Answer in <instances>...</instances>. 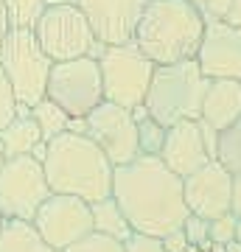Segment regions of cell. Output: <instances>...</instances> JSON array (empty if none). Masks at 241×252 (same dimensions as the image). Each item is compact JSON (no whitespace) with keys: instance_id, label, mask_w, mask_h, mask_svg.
Wrapping results in <instances>:
<instances>
[{"instance_id":"1","label":"cell","mask_w":241,"mask_h":252,"mask_svg":"<svg viewBox=\"0 0 241 252\" xmlns=\"http://www.w3.org/2000/svg\"><path fill=\"white\" fill-rule=\"evenodd\" d=\"M112 199L138 233L169 235L191 216L182 196V177L171 171L160 157H135L112 171Z\"/></svg>"},{"instance_id":"2","label":"cell","mask_w":241,"mask_h":252,"mask_svg":"<svg viewBox=\"0 0 241 252\" xmlns=\"http://www.w3.org/2000/svg\"><path fill=\"white\" fill-rule=\"evenodd\" d=\"M42 171L51 193L79 196L84 202H96L112 193L115 165L87 135L79 132H62L45 143Z\"/></svg>"},{"instance_id":"3","label":"cell","mask_w":241,"mask_h":252,"mask_svg":"<svg viewBox=\"0 0 241 252\" xmlns=\"http://www.w3.org/2000/svg\"><path fill=\"white\" fill-rule=\"evenodd\" d=\"M205 34V20L191 0H146L135 45L152 64H171L197 59Z\"/></svg>"},{"instance_id":"4","label":"cell","mask_w":241,"mask_h":252,"mask_svg":"<svg viewBox=\"0 0 241 252\" xmlns=\"http://www.w3.org/2000/svg\"><path fill=\"white\" fill-rule=\"evenodd\" d=\"M207 81L210 79L199 70L197 59L154 64L143 107L166 129L171 124H177V121H194L202 112V98H205Z\"/></svg>"},{"instance_id":"5","label":"cell","mask_w":241,"mask_h":252,"mask_svg":"<svg viewBox=\"0 0 241 252\" xmlns=\"http://www.w3.org/2000/svg\"><path fill=\"white\" fill-rule=\"evenodd\" d=\"M0 67L6 73L20 107L31 109L36 101L45 98V87H48L54 62L36 42L34 31L9 28V34L0 45Z\"/></svg>"},{"instance_id":"6","label":"cell","mask_w":241,"mask_h":252,"mask_svg":"<svg viewBox=\"0 0 241 252\" xmlns=\"http://www.w3.org/2000/svg\"><path fill=\"white\" fill-rule=\"evenodd\" d=\"M51 196L42 160L34 154L6 157L0 165V213L6 221H34L36 210Z\"/></svg>"},{"instance_id":"7","label":"cell","mask_w":241,"mask_h":252,"mask_svg":"<svg viewBox=\"0 0 241 252\" xmlns=\"http://www.w3.org/2000/svg\"><path fill=\"white\" fill-rule=\"evenodd\" d=\"M101 81H104V101L121 104L126 109L140 107L152 81L154 64L149 56L140 54L135 42L126 45H107L99 56Z\"/></svg>"},{"instance_id":"8","label":"cell","mask_w":241,"mask_h":252,"mask_svg":"<svg viewBox=\"0 0 241 252\" xmlns=\"http://www.w3.org/2000/svg\"><path fill=\"white\" fill-rule=\"evenodd\" d=\"M45 98L59 104L70 118H84L87 112H93L104 101L99 59L79 56L68 62H54L48 87H45Z\"/></svg>"},{"instance_id":"9","label":"cell","mask_w":241,"mask_h":252,"mask_svg":"<svg viewBox=\"0 0 241 252\" xmlns=\"http://www.w3.org/2000/svg\"><path fill=\"white\" fill-rule=\"evenodd\" d=\"M34 34L51 62H68V59L90 56V51L99 42L90 31V23L81 14L79 3L48 6L36 23Z\"/></svg>"},{"instance_id":"10","label":"cell","mask_w":241,"mask_h":252,"mask_svg":"<svg viewBox=\"0 0 241 252\" xmlns=\"http://www.w3.org/2000/svg\"><path fill=\"white\" fill-rule=\"evenodd\" d=\"M84 135L107 154L112 165H126L135 157H140L138 149V126H135L132 109L101 101L99 107L84 115Z\"/></svg>"},{"instance_id":"11","label":"cell","mask_w":241,"mask_h":252,"mask_svg":"<svg viewBox=\"0 0 241 252\" xmlns=\"http://www.w3.org/2000/svg\"><path fill=\"white\" fill-rule=\"evenodd\" d=\"M34 230L39 233L54 252L68 250L70 244L81 241L84 235L93 233V216H90V202L79 196H65V193H51L42 202V207L34 216Z\"/></svg>"},{"instance_id":"12","label":"cell","mask_w":241,"mask_h":252,"mask_svg":"<svg viewBox=\"0 0 241 252\" xmlns=\"http://www.w3.org/2000/svg\"><path fill=\"white\" fill-rule=\"evenodd\" d=\"M182 196H185L188 213L205 221L230 213L233 202V174L219 160L205 162L194 174L182 177Z\"/></svg>"},{"instance_id":"13","label":"cell","mask_w":241,"mask_h":252,"mask_svg":"<svg viewBox=\"0 0 241 252\" xmlns=\"http://www.w3.org/2000/svg\"><path fill=\"white\" fill-rule=\"evenodd\" d=\"M79 9L101 45H126L135 39L146 0H79Z\"/></svg>"},{"instance_id":"14","label":"cell","mask_w":241,"mask_h":252,"mask_svg":"<svg viewBox=\"0 0 241 252\" xmlns=\"http://www.w3.org/2000/svg\"><path fill=\"white\" fill-rule=\"evenodd\" d=\"M197 64L207 79L241 81V26L205 23V34L197 51Z\"/></svg>"},{"instance_id":"15","label":"cell","mask_w":241,"mask_h":252,"mask_svg":"<svg viewBox=\"0 0 241 252\" xmlns=\"http://www.w3.org/2000/svg\"><path fill=\"white\" fill-rule=\"evenodd\" d=\"M160 160L169 165L177 177H188L205 162L216 160L213 152L205 143V132L199 118L194 121H177L166 129V140L160 149Z\"/></svg>"},{"instance_id":"16","label":"cell","mask_w":241,"mask_h":252,"mask_svg":"<svg viewBox=\"0 0 241 252\" xmlns=\"http://www.w3.org/2000/svg\"><path fill=\"white\" fill-rule=\"evenodd\" d=\"M241 115V81L239 79H210L207 81L199 118L222 132Z\"/></svg>"},{"instance_id":"17","label":"cell","mask_w":241,"mask_h":252,"mask_svg":"<svg viewBox=\"0 0 241 252\" xmlns=\"http://www.w3.org/2000/svg\"><path fill=\"white\" fill-rule=\"evenodd\" d=\"M42 143L39 126L31 118V109L23 115H14L9 124L0 129V146L6 157H23V154H34L36 146Z\"/></svg>"},{"instance_id":"18","label":"cell","mask_w":241,"mask_h":252,"mask_svg":"<svg viewBox=\"0 0 241 252\" xmlns=\"http://www.w3.org/2000/svg\"><path fill=\"white\" fill-rule=\"evenodd\" d=\"M90 216H93V233L109 235V238H118V241H124L126 235L132 233V227L126 221L121 205L112 199V193L90 202Z\"/></svg>"},{"instance_id":"19","label":"cell","mask_w":241,"mask_h":252,"mask_svg":"<svg viewBox=\"0 0 241 252\" xmlns=\"http://www.w3.org/2000/svg\"><path fill=\"white\" fill-rule=\"evenodd\" d=\"M0 252H54L31 221H6L0 230Z\"/></svg>"},{"instance_id":"20","label":"cell","mask_w":241,"mask_h":252,"mask_svg":"<svg viewBox=\"0 0 241 252\" xmlns=\"http://www.w3.org/2000/svg\"><path fill=\"white\" fill-rule=\"evenodd\" d=\"M31 118H34L36 126H39L42 143L54 140V137L62 135V132H68V126H70V115H68L59 104H54L51 98L36 101L34 107H31Z\"/></svg>"},{"instance_id":"21","label":"cell","mask_w":241,"mask_h":252,"mask_svg":"<svg viewBox=\"0 0 241 252\" xmlns=\"http://www.w3.org/2000/svg\"><path fill=\"white\" fill-rule=\"evenodd\" d=\"M132 115H135V126H138V149H140V154H146V157H160L163 140H166V126L157 124L146 112L143 104L132 109Z\"/></svg>"},{"instance_id":"22","label":"cell","mask_w":241,"mask_h":252,"mask_svg":"<svg viewBox=\"0 0 241 252\" xmlns=\"http://www.w3.org/2000/svg\"><path fill=\"white\" fill-rule=\"evenodd\" d=\"M216 160L222 162L230 174H239L241 171V115H239V121H233L227 129L219 132Z\"/></svg>"},{"instance_id":"23","label":"cell","mask_w":241,"mask_h":252,"mask_svg":"<svg viewBox=\"0 0 241 252\" xmlns=\"http://www.w3.org/2000/svg\"><path fill=\"white\" fill-rule=\"evenodd\" d=\"M3 6H6L9 28H23V31H34L48 9L45 0H3Z\"/></svg>"},{"instance_id":"24","label":"cell","mask_w":241,"mask_h":252,"mask_svg":"<svg viewBox=\"0 0 241 252\" xmlns=\"http://www.w3.org/2000/svg\"><path fill=\"white\" fill-rule=\"evenodd\" d=\"M205 23L241 26V0H191Z\"/></svg>"},{"instance_id":"25","label":"cell","mask_w":241,"mask_h":252,"mask_svg":"<svg viewBox=\"0 0 241 252\" xmlns=\"http://www.w3.org/2000/svg\"><path fill=\"white\" fill-rule=\"evenodd\" d=\"M62 252H124V241L109 238V235H101V233H90Z\"/></svg>"},{"instance_id":"26","label":"cell","mask_w":241,"mask_h":252,"mask_svg":"<svg viewBox=\"0 0 241 252\" xmlns=\"http://www.w3.org/2000/svg\"><path fill=\"white\" fill-rule=\"evenodd\" d=\"M236 221H239V216H233V213L216 216L207 224V241L216 244V247H224V244L236 241Z\"/></svg>"},{"instance_id":"27","label":"cell","mask_w":241,"mask_h":252,"mask_svg":"<svg viewBox=\"0 0 241 252\" xmlns=\"http://www.w3.org/2000/svg\"><path fill=\"white\" fill-rule=\"evenodd\" d=\"M124 252H166L160 235H149V233H132L124 238Z\"/></svg>"},{"instance_id":"28","label":"cell","mask_w":241,"mask_h":252,"mask_svg":"<svg viewBox=\"0 0 241 252\" xmlns=\"http://www.w3.org/2000/svg\"><path fill=\"white\" fill-rule=\"evenodd\" d=\"M14 115H17V98H14V90H11L3 67H0V129L9 124Z\"/></svg>"},{"instance_id":"29","label":"cell","mask_w":241,"mask_h":252,"mask_svg":"<svg viewBox=\"0 0 241 252\" xmlns=\"http://www.w3.org/2000/svg\"><path fill=\"white\" fill-rule=\"evenodd\" d=\"M207 224L210 221H205V219L199 216H188L185 224H182V233H185L188 238V247H194V250H199V247H207Z\"/></svg>"},{"instance_id":"30","label":"cell","mask_w":241,"mask_h":252,"mask_svg":"<svg viewBox=\"0 0 241 252\" xmlns=\"http://www.w3.org/2000/svg\"><path fill=\"white\" fill-rule=\"evenodd\" d=\"M163 247H166V252H188L191 250L185 233H182V227L174 230V233H169V235H163Z\"/></svg>"},{"instance_id":"31","label":"cell","mask_w":241,"mask_h":252,"mask_svg":"<svg viewBox=\"0 0 241 252\" xmlns=\"http://www.w3.org/2000/svg\"><path fill=\"white\" fill-rule=\"evenodd\" d=\"M230 213L241 216V171L233 174V202H230Z\"/></svg>"},{"instance_id":"32","label":"cell","mask_w":241,"mask_h":252,"mask_svg":"<svg viewBox=\"0 0 241 252\" xmlns=\"http://www.w3.org/2000/svg\"><path fill=\"white\" fill-rule=\"evenodd\" d=\"M6 34H9V17H6V6H3V0H0V45H3Z\"/></svg>"},{"instance_id":"33","label":"cell","mask_w":241,"mask_h":252,"mask_svg":"<svg viewBox=\"0 0 241 252\" xmlns=\"http://www.w3.org/2000/svg\"><path fill=\"white\" fill-rule=\"evenodd\" d=\"M188 252H224V250H222V247H216V244H207V247H199V250H194V247H191Z\"/></svg>"},{"instance_id":"34","label":"cell","mask_w":241,"mask_h":252,"mask_svg":"<svg viewBox=\"0 0 241 252\" xmlns=\"http://www.w3.org/2000/svg\"><path fill=\"white\" fill-rule=\"evenodd\" d=\"M68 3H79V0H45V6H68Z\"/></svg>"},{"instance_id":"35","label":"cell","mask_w":241,"mask_h":252,"mask_svg":"<svg viewBox=\"0 0 241 252\" xmlns=\"http://www.w3.org/2000/svg\"><path fill=\"white\" fill-rule=\"evenodd\" d=\"M236 241L241 244V216H239V221H236Z\"/></svg>"},{"instance_id":"36","label":"cell","mask_w":241,"mask_h":252,"mask_svg":"<svg viewBox=\"0 0 241 252\" xmlns=\"http://www.w3.org/2000/svg\"><path fill=\"white\" fill-rule=\"evenodd\" d=\"M3 160H6V154H3V146H0V165H3Z\"/></svg>"},{"instance_id":"37","label":"cell","mask_w":241,"mask_h":252,"mask_svg":"<svg viewBox=\"0 0 241 252\" xmlns=\"http://www.w3.org/2000/svg\"><path fill=\"white\" fill-rule=\"evenodd\" d=\"M3 224H6V219H3V213H0V230H3Z\"/></svg>"}]
</instances>
